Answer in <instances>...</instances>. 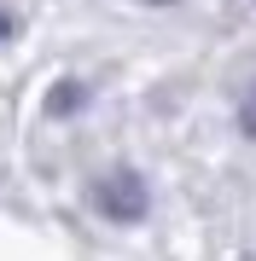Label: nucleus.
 I'll return each instance as SVG.
<instances>
[{
	"mask_svg": "<svg viewBox=\"0 0 256 261\" xmlns=\"http://www.w3.org/2000/svg\"><path fill=\"white\" fill-rule=\"evenodd\" d=\"M94 203L99 215H111V221H146V209H152V197H146V180L134 174V168H117V174H105L94 186Z\"/></svg>",
	"mask_w": 256,
	"mask_h": 261,
	"instance_id": "obj_1",
	"label": "nucleus"
},
{
	"mask_svg": "<svg viewBox=\"0 0 256 261\" xmlns=\"http://www.w3.org/2000/svg\"><path fill=\"white\" fill-rule=\"evenodd\" d=\"M70 105H82V87H70V82H64V87L53 93V105H47V111H53V116H64Z\"/></svg>",
	"mask_w": 256,
	"mask_h": 261,
	"instance_id": "obj_2",
	"label": "nucleus"
},
{
	"mask_svg": "<svg viewBox=\"0 0 256 261\" xmlns=\"http://www.w3.org/2000/svg\"><path fill=\"white\" fill-rule=\"evenodd\" d=\"M245 134H256V87H250V105H245Z\"/></svg>",
	"mask_w": 256,
	"mask_h": 261,
	"instance_id": "obj_3",
	"label": "nucleus"
}]
</instances>
